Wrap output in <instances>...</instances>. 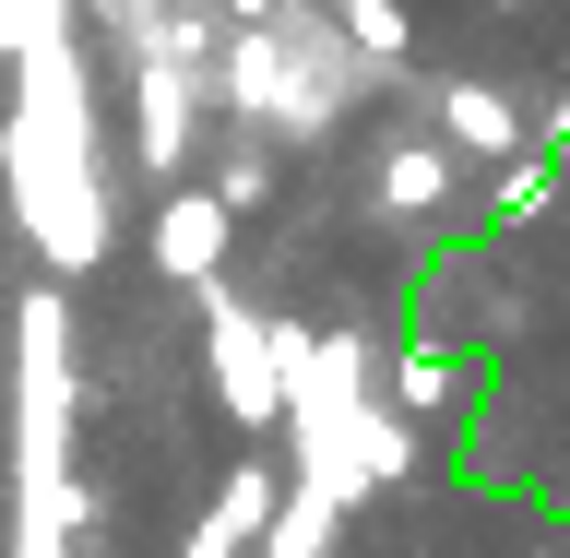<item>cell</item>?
<instances>
[{
    "mask_svg": "<svg viewBox=\"0 0 570 558\" xmlns=\"http://www.w3.org/2000/svg\"><path fill=\"white\" fill-rule=\"evenodd\" d=\"M203 310H214V392H226V417H238V428H262V417L285 404V381H274V333H262V321H238L214 285H203Z\"/></svg>",
    "mask_w": 570,
    "mask_h": 558,
    "instance_id": "6da1fadb",
    "label": "cell"
},
{
    "mask_svg": "<svg viewBox=\"0 0 570 558\" xmlns=\"http://www.w3.org/2000/svg\"><path fill=\"white\" fill-rule=\"evenodd\" d=\"M155 262L203 297V285L226 274V203H214V190H167V214H155Z\"/></svg>",
    "mask_w": 570,
    "mask_h": 558,
    "instance_id": "7a4b0ae2",
    "label": "cell"
},
{
    "mask_svg": "<svg viewBox=\"0 0 570 558\" xmlns=\"http://www.w3.org/2000/svg\"><path fill=\"white\" fill-rule=\"evenodd\" d=\"M190 96H203V71H178V60H142V71H131L142 167H155V178H178V155H190Z\"/></svg>",
    "mask_w": 570,
    "mask_h": 558,
    "instance_id": "3957f363",
    "label": "cell"
},
{
    "mask_svg": "<svg viewBox=\"0 0 570 558\" xmlns=\"http://www.w3.org/2000/svg\"><path fill=\"white\" fill-rule=\"evenodd\" d=\"M440 143H452V155H511L523 119H511L499 84H440Z\"/></svg>",
    "mask_w": 570,
    "mask_h": 558,
    "instance_id": "277c9868",
    "label": "cell"
},
{
    "mask_svg": "<svg viewBox=\"0 0 570 558\" xmlns=\"http://www.w3.org/2000/svg\"><path fill=\"white\" fill-rule=\"evenodd\" d=\"M452 203V143H381V214H440Z\"/></svg>",
    "mask_w": 570,
    "mask_h": 558,
    "instance_id": "5b68a950",
    "label": "cell"
},
{
    "mask_svg": "<svg viewBox=\"0 0 570 558\" xmlns=\"http://www.w3.org/2000/svg\"><path fill=\"white\" fill-rule=\"evenodd\" d=\"M392 404H404V417H440V404H452V356H440V345H416L404 369H392Z\"/></svg>",
    "mask_w": 570,
    "mask_h": 558,
    "instance_id": "8992f818",
    "label": "cell"
},
{
    "mask_svg": "<svg viewBox=\"0 0 570 558\" xmlns=\"http://www.w3.org/2000/svg\"><path fill=\"white\" fill-rule=\"evenodd\" d=\"M345 25H356V48H381V60H404V12H392V0H345Z\"/></svg>",
    "mask_w": 570,
    "mask_h": 558,
    "instance_id": "52a82bcc",
    "label": "cell"
},
{
    "mask_svg": "<svg viewBox=\"0 0 570 558\" xmlns=\"http://www.w3.org/2000/svg\"><path fill=\"white\" fill-rule=\"evenodd\" d=\"M226 12H238V25H274V12H285V0H226Z\"/></svg>",
    "mask_w": 570,
    "mask_h": 558,
    "instance_id": "ba28073f",
    "label": "cell"
},
{
    "mask_svg": "<svg viewBox=\"0 0 570 558\" xmlns=\"http://www.w3.org/2000/svg\"><path fill=\"white\" fill-rule=\"evenodd\" d=\"M499 12H523V0H499Z\"/></svg>",
    "mask_w": 570,
    "mask_h": 558,
    "instance_id": "9c48e42d",
    "label": "cell"
}]
</instances>
